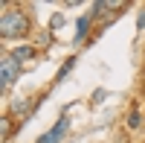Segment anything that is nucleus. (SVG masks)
Listing matches in <instances>:
<instances>
[{
    "instance_id": "nucleus-6",
    "label": "nucleus",
    "mask_w": 145,
    "mask_h": 143,
    "mask_svg": "<svg viewBox=\"0 0 145 143\" xmlns=\"http://www.w3.org/2000/svg\"><path fill=\"white\" fill-rule=\"evenodd\" d=\"M90 23H93V15H81V18H78V23H76V35H72V38H76V44H81L84 38H87Z\"/></svg>"
},
{
    "instance_id": "nucleus-13",
    "label": "nucleus",
    "mask_w": 145,
    "mask_h": 143,
    "mask_svg": "<svg viewBox=\"0 0 145 143\" xmlns=\"http://www.w3.org/2000/svg\"><path fill=\"white\" fill-rule=\"evenodd\" d=\"M61 23H64V15H52V29L61 26Z\"/></svg>"
},
{
    "instance_id": "nucleus-8",
    "label": "nucleus",
    "mask_w": 145,
    "mask_h": 143,
    "mask_svg": "<svg viewBox=\"0 0 145 143\" xmlns=\"http://www.w3.org/2000/svg\"><path fill=\"white\" fill-rule=\"evenodd\" d=\"M72 67H76V56H70V58H67V62H64L61 67H58V73H55V82H64V76L70 73V70H72Z\"/></svg>"
},
{
    "instance_id": "nucleus-10",
    "label": "nucleus",
    "mask_w": 145,
    "mask_h": 143,
    "mask_svg": "<svg viewBox=\"0 0 145 143\" xmlns=\"http://www.w3.org/2000/svg\"><path fill=\"white\" fill-rule=\"evenodd\" d=\"M12 134V114H3V140H9Z\"/></svg>"
},
{
    "instance_id": "nucleus-4",
    "label": "nucleus",
    "mask_w": 145,
    "mask_h": 143,
    "mask_svg": "<svg viewBox=\"0 0 145 143\" xmlns=\"http://www.w3.org/2000/svg\"><path fill=\"white\" fill-rule=\"evenodd\" d=\"M116 9H122V3H110V0H96L90 6V15L93 18H110Z\"/></svg>"
},
{
    "instance_id": "nucleus-7",
    "label": "nucleus",
    "mask_w": 145,
    "mask_h": 143,
    "mask_svg": "<svg viewBox=\"0 0 145 143\" xmlns=\"http://www.w3.org/2000/svg\"><path fill=\"white\" fill-rule=\"evenodd\" d=\"M12 56H15L18 62H26V58H32V56H35V47H29V44L15 47V50H12Z\"/></svg>"
},
{
    "instance_id": "nucleus-5",
    "label": "nucleus",
    "mask_w": 145,
    "mask_h": 143,
    "mask_svg": "<svg viewBox=\"0 0 145 143\" xmlns=\"http://www.w3.org/2000/svg\"><path fill=\"white\" fill-rule=\"evenodd\" d=\"M32 111H35L32 99H18L15 105H12V111H9V114H12V117H18V120H23V117H29Z\"/></svg>"
},
{
    "instance_id": "nucleus-12",
    "label": "nucleus",
    "mask_w": 145,
    "mask_h": 143,
    "mask_svg": "<svg viewBox=\"0 0 145 143\" xmlns=\"http://www.w3.org/2000/svg\"><path fill=\"white\" fill-rule=\"evenodd\" d=\"M137 26H139V29H145V6L139 9V21H137Z\"/></svg>"
},
{
    "instance_id": "nucleus-1",
    "label": "nucleus",
    "mask_w": 145,
    "mask_h": 143,
    "mask_svg": "<svg viewBox=\"0 0 145 143\" xmlns=\"http://www.w3.org/2000/svg\"><path fill=\"white\" fill-rule=\"evenodd\" d=\"M32 32V18L23 9H12L6 6L0 15V38L3 41H23Z\"/></svg>"
},
{
    "instance_id": "nucleus-9",
    "label": "nucleus",
    "mask_w": 145,
    "mask_h": 143,
    "mask_svg": "<svg viewBox=\"0 0 145 143\" xmlns=\"http://www.w3.org/2000/svg\"><path fill=\"white\" fill-rule=\"evenodd\" d=\"M142 126V114H139V108H131L128 111V128H139Z\"/></svg>"
},
{
    "instance_id": "nucleus-3",
    "label": "nucleus",
    "mask_w": 145,
    "mask_h": 143,
    "mask_svg": "<svg viewBox=\"0 0 145 143\" xmlns=\"http://www.w3.org/2000/svg\"><path fill=\"white\" fill-rule=\"evenodd\" d=\"M67 132H70V120H67V114H64V117H58V123H55L46 134L38 137V143H61V140L67 137Z\"/></svg>"
},
{
    "instance_id": "nucleus-11",
    "label": "nucleus",
    "mask_w": 145,
    "mask_h": 143,
    "mask_svg": "<svg viewBox=\"0 0 145 143\" xmlns=\"http://www.w3.org/2000/svg\"><path fill=\"white\" fill-rule=\"evenodd\" d=\"M105 97H107V91H105V88H99V91L93 93V105H99V102H102Z\"/></svg>"
},
{
    "instance_id": "nucleus-2",
    "label": "nucleus",
    "mask_w": 145,
    "mask_h": 143,
    "mask_svg": "<svg viewBox=\"0 0 145 143\" xmlns=\"http://www.w3.org/2000/svg\"><path fill=\"white\" fill-rule=\"evenodd\" d=\"M18 76H20V62L12 53H3V58H0V82H3V91H9L15 85Z\"/></svg>"
}]
</instances>
